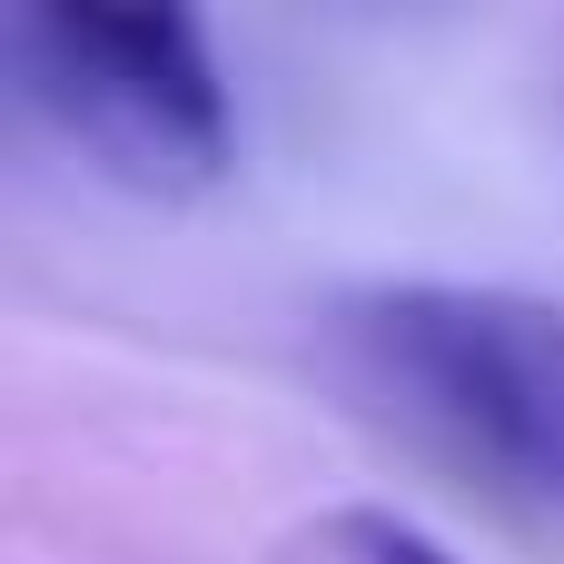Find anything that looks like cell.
Here are the masks:
<instances>
[{
	"label": "cell",
	"mask_w": 564,
	"mask_h": 564,
	"mask_svg": "<svg viewBox=\"0 0 564 564\" xmlns=\"http://www.w3.org/2000/svg\"><path fill=\"white\" fill-rule=\"evenodd\" d=\"M327 347L426 446L486 466L516 496H564V297L387 278L327 307Z\"/></svg>",
	"instance_id": "1"
},
{
	"label": "cell",
	"mask_w": 564,
	"mask_h": 564,
	"mask_svg": "<svg viewBox=\"0 0 564 564\" xmlns=\"http://www.w3.org/2000/svg\"><path fill=\"white\" fill-rule=\"evenodd\" d=\"M10 89L50 139L139 198H208L238 169V99L198 10L169 0H30L0 30Z\"/></svg>",
	"instance_id": "2"
},
{
	"label": "cell",
	"mask_w": 564,
	"mask_h": 564,
	"mask_svg": "<svg viewBox=\"0 0 564 564\" xmlns=\"http://www.w3.org/2000/svg\"><path fill=\"white\" fill-rule=\"evenodd\" d=\"M278 564H466L436 525H416V516H397V506H317Z\"/></svg>",
	"instance_id": "3"
}]
</instances>
